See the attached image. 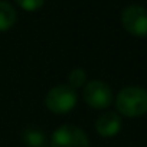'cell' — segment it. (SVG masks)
Masks as SVG:
<instances>
[{"label":"cell","instance_id":"obj_1","mask_svg":"<svg viewBox=\"0 0 147 147\" xmlns=\"http://www.w3.org/2000/svg\"><path fill=\"white\" fill-rule=\"evenodd\" d=\"M115 108L125 117H141L147 113V91L141 87H125L115 98Z\"/></svg>","mask_w":147,"mask_h":147},{"label":"cell","instance_id":"obj_2","mask_svg":"<svg viewBox=\"0 0 147 147\" xmlns=\"http://www.w3.org/2000/svg\"><path fill=\"white\" fill-rule=\"evenodd\" d=\"M77 104V90L68 84H61L51 88L45 97L46 108L53 114H66Z\"/></svg>","mask_w":147,"mask_h":147},{"label":"cell","instance_id":"obj_3","mask_svg":"<svg viewBox=\"0 0 147 147\" xmlns=\"http://www.w3.org/2000/svg\"><path fill=\"white\" fill-rule=\"evenodd\" d=\"M51 147H90V140L82 128L63 124L52 133Z\"/></svg>","mask_w":147,"mask_h":147},{"label":"cell","instance_id":"obj_4","mask_svg":"<svg viewBox=\"0 0 147 147\" xmlns=\"http://www.w3.org/2000/svg\"><path fill=\"white\" fill-rule=\"evenodd\" d=\"M121 23L124 29L137 38L147 36V10L143 6H127L121 13Z\"/></svg>","mask_w":147,"mask_h":147},{"label":"cell","instance_id":"obj_5","mask_svg":"<svg viewBox=\"0 0 147 147\" xmlns=\"http://www.w3.org/2000/svg\"><path fill=\"white\" fill-rule=\"evenodd\" d=\"M82 97H84V101L90 107L97 108V110L107 108L113 102V91L110 85L100 80L88 82L84 88Z\"/></svg>","mask_w":147,"mask_h":147},{"label":"cell","instance_id":"obj_6","mask_svg":"<svg viewBox=\"0 0 147 147\" xmlns=\"http://www.w3.org/2000/svg\"><path fill=\"white\" fill-rule=\"evenodd\" d=\"M121 128V117L114 111L102 113L95 121V130L101 137H114Z\"/></svg>","mask_w":147,"mask_h":147},{"label":"cell","instance_id":"obj_7","mask_svg":"<svg viewBox=\"0 0 147 147\" xmlns=\"http://www.w3.org/2000/svg\"><path fill=\"white\" fill-rule=\"evenodd\" d=\"M22 141L26 147H51L46 134L35 127H28L22 133Z\"/></svg>","mask_w":147,"mask_h":147},{"label":"cell","instance_id":"obj_8","mask_svg":"<svg viewBox=\"0 0 147 147\" xmlns=\"http://www.w3.org/2000/svg\"><path fill=\"white\" fill-rule=\"evenodd\" d=\"M16 22V10L7 2L0 0V32L10 29Z\"/></svg>","mask_w":147,"mask_h":147},{"label":"cell","instance_id":"obj_9","mask_svg":"<svg viewBox=\"0 0 147 147\" xmlns=\"http://www.w3.org/2000/svg\"><path fill=\"white\" fill-rule=\"evenodd\" d=\"M87 80V74L82 68H74L71 72H69V75H68V85L74 90H77L80 87L84 85Z\"/></svg>","mask_w":147,"mask_h":147},{"label":"cell","instance_id":"obj_10","mask_svg":"<svg viewBox=\"0 0 147 147\" xmlns=\"http://www.w3.org/2000/svg\"><path fill=\"white\" fill-rule=\"evenodd\" d=\"M45 0H16V3L26 12H36L43 6Z\"/></svg>","mask_w":147,"mask_h":147}]
</instances>
